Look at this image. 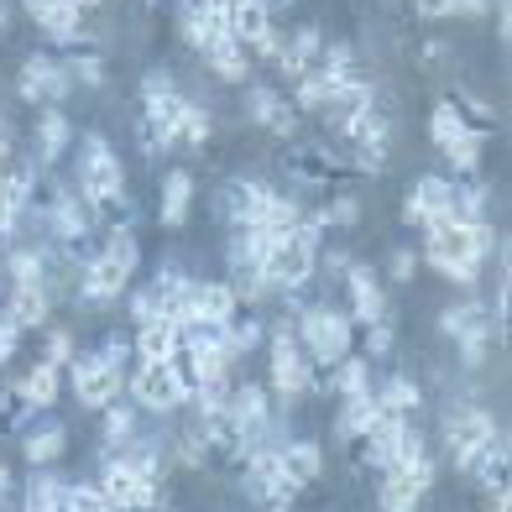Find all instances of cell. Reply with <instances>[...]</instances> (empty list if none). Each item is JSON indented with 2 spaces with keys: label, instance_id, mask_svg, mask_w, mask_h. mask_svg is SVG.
Here are the masks:
<instances>
[{
  "label": "cell",
  "instance_id": "1",
  "mask_svg": "<svg viewBox=\"0 0 512 512\" xmlns=\"http://www.w3.org/2000/svg\"><path fill=\"white\" fill-rule=\"evenodd\" d=\"M319 246H324V225H319L314 215H304V225L288 230L283 241H267V256H262L267 293H272V298L304 293L314 277H319Z\"/></svg>",
  "mask_w": 512,
  "mask_h": 512
},
{
  "label": "cell",
  "instance_id": "2",
  "mask_svg": "<svg viewBox=\"0 0 512 512\" xmlns=\"http://www.w3.org/2000/svg\"><path fill=\"white\" fill-rule=\"evenodd\" d=\"M74 189L95 204L100 215L126 194V162H121V152L110 147V136H100V131L79 136V178H74Z\"/></svg>",
  "mask_w": 512,
  "mask_h": 512
},
{
  "label": "cell",
  "instance_id": "3",
  "mask_svg": "<svg viewBox=\"0 0 512 512\" xmlns=\"http://www.w3.org/2000/svg\"><path fill=\"white\" fill-rule=\"evenodd\" d=\"M293 335H298V345L309 351L314 366H335L340 356L356 351V324H351V314L330 309V304L293 309Z\"/></svg>",
  "mask_w": 512,
  "mask_h": 512
},
{
  "label": "cell",
  "instance_id": "4",
  "mask_svg": "<svg viewBox=\"0 0 512 512\" xmlns=\"http://www.w3.org/2000/svg\"><path fill=\"white\" fill-rule=\"evenodd\" d=\"M267 345H272V377H267V387H272V398H283V403H298V398H309V382H314V361H309V351L298 345V335H293V319H277L272 330H267Z\"/></svg>",
  "mask_w": 512,
  "mask_h": 512
},
{
  "label": "cell",
  "instance_id": "5",
  "mask_svg": "<svg viewBox=\"0 0 512 512\" xmlns=\"http://www.w3.org/2000/svg\"><path fill=\"white\" fill-rule=\"evenodd\" d=\"M136 371H126V398L152 413V418H173L178 408H189V392H183L173 361H131Z\"/></svg>",
  "mask_w": 512,
  "mask_h": 512
},
{
  "label": "cell",
  "instance_id": "6",
  "mask_svg": "<svg viewBox=\"0 0 512 512\" xmlns=\"http://www.w3.org/2000/svg\"><path fill=\"white\" fill-rule=\"evenodd\" d=\"M63 377H68V387H74L79 408H89V413H100L105 403H115L126 392V371L100 361V351H74V361L63 366Z\"/></svg>",
  "mask_w": 512,
  "mask_h": 512
},
{
  "label": "cell",
  "instance_id": "7",
  "mask_svg": "<svg viewBox=\"0 0 512 512\" xmlns=\"http://www.w3.org/2000/svg\"><path fill=\"white\" fill-rule=\"evenodd\" d=\"M68 95H74V79H68L63 58H53V53H27L21 58V68H16V100L21 105L42 110V105H63Z\"/></svg>",
  "mask_w": 512,
  "mask_h": 512
},
{
  "label": "cell",
  "instance_id": "8",
  "mask_svg": "<svg viewBox=\"0 0 512 512\" xmlns=\"http://www.w3.org/2000/svg\"><path fill=\"white\" fill-rule=\"evenodd\" d=\"M497 434V413L492 408H481V403H450V413H445V455H450V465L455 471H465V460H471L486 439Z\"/></svg>",
  "mask_w": 512,
  "mask_h": 512
},
{
  "label": "cell",
  "instance_id": "9",
  "mask_svg": "<svg viewBox=\"0 0 512 512\" xmlns=\"http://www.w3.org/2000/svg\"><path fill=\"white\" fill-rule=\"evenodd\" d=\"M434 476H439V460H434V455L413 460V465H387L382 486H377V507H382V512H413L418 502L429 497Z\"/></svg>",
  "mask_w": 512,
  "mask_h": 512
},
{
  "label": "cell",
  "instance_id": "10",
  "mask_svg": "<svg viewBox=\"0 0 512 512\" xmlns=\"http://www.w3.org/2000/svg\"><path fill=\"white\" fill-rule=\"evenodd\" d=\"M241 115L251 126H262L272 136H298V121H304V110H298L283 89H272V84H246V95H241Z\"/></svg>",
  "mask_w": 512,
  "mask_h": 512
},
{
  "label": "cell",
  "instance_id": "11",
  "mask_svg": "<svg viewBox=\"0 0 512 512\" xmlns=\"http://www.w3.org/2000/svg\"><path fill=\"white\" fill-rule=\"evenodd\" d=\"M126 288H131V272L126 267H115L105 251H89L84 256V267H79V288H74V298L84 309H110V304H121L126 298Z\"/></svg>",
  "mask_w": 512,
  "mask_h": 512
},
{
  "label": "cell",
  "instance_id": "12",
  "mask_svg": "<svg viewBox=\"0 0 512 512\" xmlns=\"http://www.w3.org/2000/svg\"><path fill=\"white\" fill-rule=\"evenodd\" d=\"M267 199H272V183H262V178H230L225 189L215 194V215L230 230H246V225H256V215H262Z\"/></svg>",
  "mask_w": 512,
  "mask_h": 512
},
{
  "label": "cell",
  "instance_id": "13",
  "mask_svg": "<svg viewBox=\"0 0 512 512\" xmlns=\"http://www.w3.org/2000/svg\"><path fill=\"white\" fill-rule=\"evenodd\" d=\"M21 11L37 21V32L53 42V48H74L84 37V16L74 0H21Z\"/></svg>",
  "mask_w": 512,
  "mask_h": 512
},
{
  "label": "cell",
  "instance_id": "14",
  "mask_svg": "<svg viewBox=\"0 0 512 512\" xmlns=\"http://www.w3.org/2000/svg\"><path fill=\"white\" fill-rule=\"evenodd\" d=\"M340 277H345V293H351V324H356V330L387 314V288H382V272L377 267H366V262H356V256H351V267H345Z\"/></svg>",
  "mask_w": 512,
  "mask_h": 512
},
{
  "label": "cell",
  "instance_id": "15",
  "mask_svg": "<svg viewBox=\"0 0 512 512\" xmlns=\"http://www.w3.org/2000/svg\"><path fill=\"white\" fill-rule=\"evenodd\" d=\"M439 335L445 340H465V335H492L497 345L507 340V324L492 314V304H481V298H460L439 314Z\"/></svg>",
  "mask_w": 512,
  "mask_h": 512
},
{
  "label": "cell",
  "instance_id": "16",
  "mask_svg": "<svg viewBox=\"0 0 512 512\" xmlns=\"http://www.w3.org/2000/svg\"><path fill=\"white\" fill-rule=\"evenodd\" d=\"M74 121L63 115V105H42L37 121H32V157L42 162V168H53V162H63V152L74 147Z\"/></svg>",
  "mask_w": 512,
  "mask_h": 512
},
{
  "label": "cell",
  "instance_id": "17",
  "mask_svg": "<svg viewBox=\"0 0 512 512\" xmlns=\"http://www.w3.org/2000/svg\"><path fill=\"white\" fill-rule=\"evenodd\" d=\"M194 194H199V183L189 168H173L168 178H162V204H157V225L162 230H183L194 215Z\"/></svg>",
  "mask_w": 512,
  "mask_h": 512
},
{
  "label": "cell",
  "instance_id": "18",
  "mask_svg": "<svg viewBox=\"0 0 512 512\" xmlns=\"http://www.w3.org/2000/svg\"><path fill=\"white\" fill-rule=\"evenodd\" d=\"M189 309H194V319H215V324H230L241 314L236 288H230L225 277H194L189 283Z\"/></svg>",
  "mask_w": 512,
  "mask_h": 512
},
{
  "label": "cell",
  "instance_id": "19",
  "mask_svg": "<svg viewBox=\"0 0 512 512\" xmlns=\"http://www.w3.org/2000/svg\"><path fill=\"white\" fill-rule=\"evenodd\" d=\"M319 53H324V32H319V27H298V32H288L283 53H277L272 63H277V74L293 84V79H304L309 68L319 63Z\"/></svg>",
  "mask_w": 512,
  "mask_h": 512
},
{
  "label": "cell",
  "instance_id": "20",
  "mask_svg": "<svg viewBox=\"0 0 512 512\" xmlns=\"http://www.w3.org/2000/svg\"><path fill=\"white\" fill-rule=\"evenodd\" d=\"M199 58H204V68H209V74H215L220 84H246L251 68H256L251 48H246V42H236V37H220L215 48H204Z\"/></svg>",
  "mask_w": 512,
  "mask_h": 512
},
{
  "label": "cell",
  "instance_id": "21",
  "mask_svg": "<svg viewBox=\"0 0 512 512\" xmlns=\"http://www.w3.org/2000/svg\"><path fill=\"white\" fill-rule=\"evenodd\" d=\"M53 309H58L53 293L42 288V283H32V288H11V298H6V309H0V314H11L21 324V335H27V330H48Z\"/></svg>",
  "mask_w": 512,
  "mask_h": 512
},
{
  "label": "cell",
  "instance_id": "22",
  "mask_svg": "<svg viewBox=\"0 0 512 512\" xmlns=\"http://www.w3.org/2000/svg\"><path fill=\"white\" fill-rule=\"evenodd\" d=\"M68 455V424H27L21 429V460L32 465H58Z\"/></svg>",
  "mask_w": 512,
  "mask_h": 512
},
{
  "label": "cell",
  "instance_id": "23",
  "mask_svg": "<svg viewBox=\"0 0 512 512\" xmlns=\"http://www.w3.org/2000/svg\"><path fill=\"white\" fill-rule=\"evenodd\" d=\"M16 387H21V398H27L37 413H48V408L63 398V366H53L48 356H42V361H32L27 371H21Z\"/></svg>",
  "mask_w": 512,
  "mask_h": 512
},
{
  "label": "cell",
  "instance_id": "24",
  "mask_svg": "<svg viewBox=\"0 0 512 512\" xmlns=\"http://www.w3.org/2000/svg\"><path fill=\"white\" fill-rule=\"evenodd\" d=\"M230 418L251 434L256 424H267V413H272V387L267 382H230V398H225Z\"/></svg>",
  "mask_w": 512,
  "mask_h": 512
},
{
  "label": "cell",
  "instance_id": "25",
  "mask_svg": "<svg viewBox=\"0 0 512 512\" xmlns=\"http://www.w3.org/2000/svg\"><path fill=\"white\" fill-rule=\"evenodd\" d=\"M486 147H492V131H486V126H465V131H460V136H450V142L439 147V152H445V162L455 168V178H476V173H481Z\"/></svg>",
  "mask_w": 512,
  "mask_h": 512
},
{
  "label": "cell",
  "instance_id": "26",
  "mask_svg": "<svg viewBox=\"0 0 512 512\" xmlns=\"http://www.w3.org/2000/svg\"><path fill=\"white\" fill-rule=\"evenodd\" d=\"M178 345H183L178 324H173V319H152V324H136L131 356H136V361H173Z\"/></svg>",
  "mask_w": 512,
  "mask_h": 512
},
{
  "label": "cell",
  "instance_id": "27",
  "mask_svg": "<svg viewBox=\"0 0 512 512\" xmlns=\"http://www.w3.org/2000/svg\"><path fill=\"white\" fill-rule=\"evenodd\" d=\"M277 460H283V471H288L298 486H304V492L324 476V445H319V439H283Z\"/></svg>",
  "mask_w": 512,
  "mask_h": 512
},
{
  "label": "cell",
  "instance_id": "28",
  "mask_svg": "<svg viewBox=\"0 0 512 512\" xmlns=\"http://www.w3.org/2000/svg\"><path fill=\"white\" fill-rule=\"evenodd\" d=\"M63 68H68V79H74V89H105L110 84V63H105V53L95 48V42H74L68 48V58H63Z\"/></svg>",
  "mask_w": 512,
  "mask_h": 512
},
{
  "label": "cell",
  "instance_id": "29",
  "mask_svg": "<svg viewBox=\"0 0 512 512\" xmlns=\"http://www.w3.org/2000/svg\"><path fill=\"white\" fill-rule=\"evenodd\" d=\"M142 429V408H136L126 392L115 403L100 408V450H115V445H126V439Z\"/></svg>",
  "mask_w": 512,
  "mask_h": 512
},
{
  "label": "cell",
  "instance_id": "30",
  "mask_svg": "<svg viewBox=\"0 0 512 512\" xmlns=\"http://www.w3.org/2000/svg\"><path fill=\"white\" fill-rule=\"evenodd\" d=\"M298 225H304V204H298L293 194H277V189H272V199L262 204V215H256L251 230H262L267 241H283L288 230H298Z\"/></svg>",
  "mask_w": 512,
  "mask_h": 512
},
{
  "label": "cell",
  "instance_id": "31",
  "mask_svg": "<svg viewBox=\"0 0 512 512\" xmlns=\"http://www.w3.org/2000/svg\"><path fill=\"white\" fill-rule=\"evenodd\" d=\"M371 398L382 403V413H403V418H413L418 408H424V387H418V377H408V371H392L382 387H371Z\"/></svg>",
  "mask_w": 512,
  "mask_h": 512
},
{
  "label": "cell",
  "instance_id": "32",
  "mask_svg": "<svg viewBox=\"0 0 512 512\" xmlns=\"http://www.w3.org/2000/svg\"><path fill=\"white\" fill-rule=\"evenodd\" d=\"M63 497H68V481L53 465H37L32 481L21 486V507H32V512H53V507H63Z\"/></svg>",
  "mask_w": 512,
  "mask_h": 512
},
{
  "label": "cell",
  "instance_id": "33",
  "mask_svg": "<svg viewBox=\"0 0 512 512\" xmlns=\"http://www.w3.org/2000/svg\"><path fill=\"white\" fill-rule=\"evenodd\" d=\"M382 418V403L371 398V392H356V398H340V413H335V429L340 439H361L371 424Z\"/></svg>",
  "mask_w": 512,
  "mask_h": 512
},
{
  "label": "cell",
  "instance_id": "34",
  "mask_svg": "<svg viewBox=\"0 0 512 512\" xmlns=\"http://www.w3.org/2000/svg\"><path fill=\"white\" fill-rule=\"evenodd\" d=\"M168 455L183 465V471H204V465L215 460V455H209V439H204V429H199L194 413H189V424H183V429L168 439Z\"/></svg>",
  "mask_w": 512,
  "mask_h": 512
},
{
  "label": "cell",
  "instance_id": "35",
  "mask_svg": "<svg viewBox=\"0 0 512 512\" xmlns=\"http://www.w3.org/2000/svg\"><path fill=\"white\" fill-rule=\"evenodd\" d=\"M272 21H277V16L262 6V0H236V6H230V37L251 48V42L262 37V32L272 27Z\"/></svg>",
  "mask_w": 512,
  "mask_h": 512
},
{
  "label": "cell",
  "instance_id": "36",
  "mask_svg": "<svg viewBox=\"0 0 512 512\" xmlns=\"http://www.w3.org/2000/svg\"><path fill=\"white\" fill-rule=\"evenodd\" d=\"M408 194H413L418 209H424V220H434V215H445V204L455 199V178H445V173H424Z\"/></svg>",
  "mask_w": 512,
  "mask_h": 512
},
{
  "label": "cell",
  "instance_id": "37",
  "mask_svg": "<svg viewBox=\"0 0 512 512\" xmlns=\"http://www.w3.org/2000/svg\"><path fill=\"white\" fill-rule=\"evenodd\" d=\"M330 377H335V398H356V392H371V356H340L330 366Z\"/></svg>",
  "mask_w": 512,
  "mask_h": 512
},
{
  "label": "cell",
  "instance_id": "38",
  "mask_svg": "<svg viewBox=\"0 0 512 512\" xmlns=\"http://www.w3.org/2000/svg\"><path fill=\"white\" fill-rule=\"evenodd\" d=\"M209 136H215V115L189 100V110H183V121H178V147H183V152H199Z\"/></svg>",
  "mask_w": 512,
  "mask_h": 512
},
{
  "label": "cell",
  "instance_id": "39",
  "mask_svg": "<svg viewBox=\"0 0 512 512\" xmlns=\"http://www.w3.org/2000/svg\"><path fill=\"white\" fill-rule=\"evenodd\" d=\"M465 126H471V115H465L455 100H439V105L429 110V142H434V147H445L450 136H460Z\"/></svg>",
  "mask_w": 512,
  "mask_h": 512
},
{
  "label": "cell",
  "instance_id": "40",
  "mask_svg": "<svg viewBox=\"0 0 512 512\" xmlns=\"http://www.w3.org/2000/svg\"><path fill=\"white\" fill-rule=\"evenodd\" d=\"M361 335H366V356H371V361L392 356V345H398V319H392V309H387L382 319L361 324Z\"/></svg>",
  "mask_w": 512,
  "mask_h": 512
},
{
  "label": "cell",
  "instance_id": "41",
  "mask_svg": "<svg viewBox=\"0 0 512 512\" xmlns=\"http://www.w3.org/2000/svg\"><path fill=\"white\" fill-rule=\"evenodd\" d=\"M68 512H110V497L100 481H68V497H63Z\"/></svg>",
  "mask_w": 512,
  "mask_h": 512
},
{
  "label": "cell",
  "instance_id": "42",
  "mask_svg": "<svg viewBox=\"0 0 512 512\" xmlns=\"http://www.w3.org/2000/svg\"><path fill=\"white\" fill-rule=\"evenodd\" d=\"M445 283H455V288H476L481 283V262H465V256H434L429 262Z\"/></svg>",
  "mask_w": 512,
  "mask_h": 512
},
{
  "label": "cell",
  "instance_id": "43",
  "mask_svg": "<svg viewBox=\"0 0 512 512\" xmlns=\"http://www.w3.org/2000/svg\"><path fill=\"white\" fill-rule=\"evenodd\" d=\"M492 335H465V340H455V361H460V371H486V361H492Z\"/></svg>",
  "mask_w": 512,
  "mask_h": 512
},
{
  "label": "cell",
  "instance_id": "44",
  "mask_svg": "<svg viewBox=\"0 0 512 512\" xmlns=\"http://www.w3.org/2000/svg\"><path fill=\"white\" fill-rule=\"evenodd\" d=\"M418 267H424V256H418L413 246H392V256H387V283H392V288H408L413 277H418Z\"/></svg>",
  "mask_w": 512,
  "mask_h": 512
},
{
  "label": "cell",
  "instance_id": "45",
  "mask_svg": "<svg viewBox=\"0 0 512 512\" xmlns=\"http://www.w3.org/2000/svg\"><path fill=\"white\" fill-rule=\"evenodd\" d=\"M131 298H126V309H131V324H152V319H168L162 314V298L152 293V288H126Z\"/></svg>",
  "mask_w": 512,
  "mask_h": 512
},
{
  "label": "cell",
  "instance_id": "46",
  "mask_svg": "<svg viewBox=\"0 0 512 512\" xmlns=\"http://www.w3.org/2000/svg\"><path fill=\"white\" fill-rule=\"evenodd\" d=\"M74 351H79V345H74V335H68V330H48V351H42V356H48L53 366H68V361H74Z\"/></svg>",
  "mask_w": 512,
  "mask_h": 512
},
{
  "label": "cell",
  "instance_id": "47",
  "mask_svg": "<svg viewBox=\"0 0 512 512\" xmlns=\"http://www.w3.org/2000/svg\"><path fill=\"white\" fill-rule=\"evenodd\" d=\"M95 351H100V361H110L115 371H126L136 356H131V340H121V335H110L105 345H95Z\"/></svg>",
  "mask_w": 512,
  "mask_h": 512
},
{
  "label": "cell",
  "instance_id": "48",
  "mask_svg": "<svg viewBox=\"0 0 512 512\" xmlns=\"http://www.w3.org/2000/svg\"><path fill=\"white\" fill-rule=\"evenodd\" d=\"M283 42H288V32H277V21H272V27L251 42V58H267V63H272L277 53H283Z\"/></svg>",
  "mask_w": 512,
  "mask_h": 512
},
{
  "label": "cell",
  "instance_id": "49",
  "mask_svg": "<svg viewBox=\"0 0 512 512\" xmlns=\"http://www.w3.org/2000/svg\"><path fill=\"white\" fill-rule=\"evenodd\" d=\"M16 345H21V324L11 314H0V366L16 356Z\"/></svg>",
  "mask_w": 512,
  "mask_h": 512
},
{
  "label": "cell",
  "instance_id": "50",
  "mask_svg": "<svg viewBox=\"0 0 512 512\" xmlns=\"http://www.w3.org/2000/svg\"><path fill=\"white\" fill-rule=\"evenodd\" d=\"M413 16H424V21H450V16H455V0H413Z\"/></svg>",
  "mask_w": 512,
  "mask_h": 512
},
{
  "label": "cell",
  "instance_id": "51",
  "mask_svg": "<svg viewBox=\"0 0 512 512\" xmlns=\"http://www.w3.org/2000/svg\"><path fill=\"white\" fill-rule=\"evenodd\" d=\"M418 58H424V68H445V63H450V42L429 37V42H424V53H418Z\"/></svg>",
  "mask_w": 512,
  "mask_h": 512
},
{
  "label": "cell",
  "instance_id": "52",
  "mask_svg": "<svg viewBox=\"0 0 512 512\" xmlns=\"http://www.w3.org/2000/svg\"><path fill=\"white\" fill-rule=\"evenodd\" d=\"M345 267H351V251H340V246L324 251L319 246V272H345Z\"/></svg>",
  "mask_w": 512,
  "mask_h": 512
},
{
  "label": "cell",
  "instance_id": "53",
  "mask_svg": "<svg viewBox=\"0 0 512 512\" xmlns=\"http://www.w3.org/2000/svg\"><path fill=\"white\" fill-rule=\"evenodd\" d=\"M21 497V486H16V476H11V465L0 460V507H11Z\"/></svg>",
  "mask_w": 512,
  "mask_h": 512
},
{
  "label": "cell",
  "instance_id": "54",
  "mask_svg": "<svg viewBox=\"0 0 512 512\" xmlns=\"http://www.w3.org/2000/svg\"><path fill=\"white\" fill-rule=\"evenodd\" d=\"M497 0H455V16H492Z\"/></svg>",
  "mask_w": 512,
  "mask_h": 512
},
{
  "label": "cell",
  "instance_id": "55",
  "mask_svg": "<svg viewBox=\"0 0 512 512\" xmlns=\"http://www.w3.org/2000/svg\"><path fill=\"white\" fill-rule=\"evenodd\" d=\"M16 162V136L6 131V121H0V168H11Z\"/></svg>",
  "mask_w": 512,
  "mask_h": 512
},
{
  "label": "cell",
  "instance_id": "56",
  "mask_svg": "<svg viewBox=\"0 0 512 512\" xmlns=\"http://www.w3.org/2000/svg\"><path fill=\"white\" fill-rule=\"evenodd\" d=\"M403 225H424V209H418V204H413V194L403 199Z\"/></svg>",
  "mask_w": 512,
  "mask_h": 512
},
{
  "label": "cell",
  "instance_id": "57",
  "mask_svg": "<svg viewBox=\"0 0 512 512\" xmlns=\"http://www.w3.org/2000/svg\"><path fill=\"white\" fill-rule=\"evenodd\" d=\"M11 21H16V6H11V0H0V32H11Z\"/></svg>",
  "mask_w": 512,
  "mask_h": 512
},
{
  "label": "cell",
  "instance_id": "58",
  "mask_svg": "<svg viewBox=\"0 0 512 512\" xmlns=\"http://www.w3.org/2000/svg\"><path fill=\"white\" fill-rule=\"evenodd\" d=\"M79 6V16H95V11H105V0H74Z\"/></svg>",
  "mask_w": 512,
  "mask_h": 512
},
{
  "label": "cell",
  "instance_id": "59",
  "mask_svg": "<svg viewBox=\"0 0 512 512\" xmlns=\"http://www.w3.org/2000/svg\"><path fill=\"white\" fill-rule=\"evenodd\" d=\"M262 6H267V11L277 16V11H293V6H298V0H262Z\"/></svg>",
  "mask_w": 512,
  "mask_h": 512
}]
</instances>
